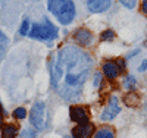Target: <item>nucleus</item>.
<instances>
[{
	"instance_id": "nucleus-2",
	"label": "nucleus",
	"mask_w": 147,
	"mask_h": 138,
	"mask_svg": "<svg viewBox=\"0 0 147 138\" xmlns=\"http://www.w3.org/2000/svg\"><path fill=\"white\" fill-rule=\"evenodd\" d=\"M47 6L62 25H69L75 18V5L72 0H49Z\"/></svg>"
},
{
	"instance_id": "nucleus-18",
	"label": "nucleus",
	"mask_w": 147,
	"mask_h": 138,
	"mask_svg": "<svg viewBox=\"0 0 147 138\" xmlns=\"http://www.w3.org/2000/svg\"><path fill=\"white\" fill-rule=\"evenodd\" d=\"M30 32V19H24L22 25H21V30H19V34L21 35H27Z\"/></svg>"
},
{
	"instance_id": "nucleus-14",
	"label": "nucleus",
	"mask_w": 147,
	"mask_h": 138,
	"mask_svg": "<svg viewBox=\"0 0 147 138\" xmlns=\"http://www.w3.org/2000/svg\"><path fill=\"white\" fill-rule=\"evenodd\" d=\"M7 44H9V40H7V37L0 31V59L3 57L5 52H6V48H7Z\"/></svg>"
},
{
	"instance_id": "nucleus-26",
	"label": "nucleus",
	"mask_w": 147,
	"mask_h": 138,
	"mask_svg": "<svg viewBox=\"0 0 147 138\" xmlns=\"http://www.w3.org/2000/svg\"><path fill=\"white\" fill-rule=\"evenodd\" d=\"M146 46H147V40H146Z\"/></svg>"
},
{
	"instance_id": "nucleus-7",
	"label": "nucleus",
	"mask_w": 147,
	"mask_h": 138,
	"mask_svg": "<svg viewBox=\"0 0 147 138\" xmlns=\"http://www.w3.org/2000/svg\"><path fill=\"white\" fill-rule=\"evenodd\" d=\"M69 115L71 119L77 123H84V122H88V109L84 107V106H71L69 109Z\"/></svg>"
},
{
	"instance_id": "nucleus-20",
	"label": "nucleus",
	"mask_w": 147,
	"mask_h": 138,
	"mask_svg": "<svg viewBox=\"0 0 147 138\" xmlns=\"http://www.w3.org/2000/svg\"><path fill=\"white\" fill-rule=\"evenodd\" d=\"M102 81H103V77L100 72H96L94 73V87L96 88H102Z\"/></svg>"
},
{
	"instance_id": "nucleus-19",
	"label": "nucleus",
	"mask_w": 147,
	"mask_h": 138,
	"mask_svg": "<svg viewBox=\"0 0 147 138\" xmlns=\"http://www.w3.org/2000/svg\"><path fill=\"white\" fill-rule=\"evenodd\" d=\"M35 131L31 129V128H27V129H24L21 132V138H35Z\"/></svg>"
},
{
	"instance_id": "nucleus-12",
	"label": "nucleus",
	"mask_w": 147,
	"mask_h": 138,
	"mask_svg": "<svg viewBox=\"0 0 147 138\" xmlns=\"http://www.w3.org/2000/svg\"><path fill=\"white\" fill-rule=\"evenodd\" d=\"M18 135V127L13 123H7L3 125L2 129V138H15Z\"/></svg>"
},
{
	"instance_id": "nucleus-16",
	"label": "nucleus",
	"mask_w": 147,
	"mask_h": 138,
	"mask_svg": "<svg viewBox=\"0 0 147 138\" xmlns=\"http://www.w3.org/2000/svg\"><path fill=\"white\" fill-rule=\"evenodd\" d=\"M124 87L127 90H134V87H136V78H134V75H128L124 79Z\"/></svg>"
},
{
	"instance_id": "nucleus-4",
	"label": "nucleus",
	"mask_w": 147,
	"mask_h": 138,
	"mask_svg": "<svg viewBox=\"0 0 147 138\" xmlns=\"http://www.w3.org/2000/svg\"><path fill=\"white\" fill-rule=\"evenodd\" d=\"M30 122L38 131H41L47 127V112H46V106L43 102L34 103V106L30 112Z\"/></svg>"
},
{
	"instance_id": "nucleus-24",
	"label": "nucleus",
	"mask_w": 147,
	"mask_h": 138,
	"mask_svg": "<svg viewBox=\"0 0 147 138\" xmlns=\"http://www.w3.org/2000/svg\"><path fill=\"white\" fill-rule=\"evenodd\" d=\"M3 113H5V110L2 109V106H0V128H2V125H3V116H5Z\"/></svg>"
},
{
	"instance_id": "nucleus-8",
	"label": "nucleus",
	"mask_w": 147,
	"mask_h": 138,
	"mask_svg": "<svg viewBox=\"0 0 147 138\" xmlns=\"http://www.w3.org/2000/svg\"><path fill=\"white\" fill-rule=\"evenodd\" d=\"M112 5V0H87V6L93 13H102Z\"/></svg>"
},
{
	"instance_id": "nucleus-21",
	"label": "nucleus",
	"mask_w": 147,
	"mask_h": 138,
	"mask_svg": "<svg viewBox=\"0 0 147 138\" xmlns=\"http://www.w3.org/2000/svg\"><path fill=\"white\" fill-rule=\"evenodd\" d=\"M119 2L124 5L125 7H128V9H134L136 5H137V0H119Z\"/></svg>"
},
{
	"instance_id": "nucleus-23",
	"label": "nucleus",
	"mask_w": 147,
	"mask_h": 138,
	"mask_svg": "<svg viewBox=\"0 0 147 138\" xmlns=\"http://www.w3.org/2000/svg\"><path fill=\"white\" fill-rule=\"evenodd\" d=\"M146 69H147V60H143L141 65H140V68H138V71H140V72H144Z\"/></svg>"
},
{
	"instance_id": "nucleus-9",
	"label": "nucleus",
	"mask_w": 147,
	"mask_h": 138,
	"mask_svg": "<svg viewBox=\"0 0 147 138\" xmlns=\"http://www.w3.org/2000/svg\"><path fill=\"white\" fill-rule=\"evenodd\" d=\"M102 71H103V75L107 78V79H116L118 75H119V68L116 65V62H105L103 66H102Z\"/></svg>"
},
{
	"instance_id": "nucleus-3",
	"label": "nucleus",
	"mask_w": 147,
	"mask_h": 138,
	"mask_svg": "<svg viewBox=\"0 0 147 138\" xmlns=\"http://www.w3.org/2000/svg\"><path fill=\"white\" fill-rule=\"evenodd\" d=\"M28 34H30V37H32L35 40L50 41V40H55L57 37V28L49 19L44 18L41 24H34Z\"/></svg>"
},
{
	"instance_id": "nucleus-11",
	"label": "nucleus",
	"mask_w": 147,
	"mask_h": 138,
	"mask_svg": "<svg viewBox=\"0 0 147 138\" xmlns=\"http://www.w3.org/2000/svg\"><path fill=\"white\" fill-rule=\"evenodd\" d=\"M93 138H115V131L110 127H102L94 132Z\"/></svg>"
},
{
	"instance_id": "nucleus-6",
	"label": "nucleus",
	"mask_w": 147,
	"mask_h": 138,
	"mask_svg": "<svg viewBox=\"0 0 147 138\" xmlns=\"http://www.w3.org/2000/svg\"><path fill=\"white\" fill-rule=\"evenodd\" d=\"M94 125L90 122L78 123L75 128L72 129V138H93L94 135Z\"/></svg>"
},
{
	"instance_id": "nucleus-25",
	"label": "nucleus",
	"mask_w": 147,
	"mask_h": 138,
	"mask_svg": "<svg viewBox=\"0 0 147 138\" xmlns=\"http://www.w3.org/2000/svg\"><path fill=\"white\" fill-rule=\"evenodd\" d=\"M141 10L144 12V13H147V0H143V3H141Z\"/></svg>"
},
{
	"instance_id": "nucleus-27",
	"label": "nucleus",
	"mask_w": 147,
	"mask_h": 138,
	"mask_svg": "<svg viewBox=\"0 0 147 138\" xmlns=\"http://www.w3.org/2000/svg\"><path fill=\"white\" fill-rule=\"evenodd\" d=\"M66 138H72V137H66Z\"/></svg>"
},
{
	"instance_id": "nucleus-15",
	"label": "nucleus",
	"mask_w": 147,
	"mask_h": 138,
	"mask_svg": "<svg viewBox=\"0 0 147 138\" xmlns=\"http://www.w3.org/2000/svg\"><path fill=\"white\" fill-rule=\"evenodd\" d=\"M12 116H13L15 119L22 120V119H25V118H27V110L24 109V107H16V109L13 110V113H12Z\"/></svg>"
},
{
	"instance_id": "nucleus-22",
	"label": "nucleus",
	"mask_w": 147,
	"mask_h": 138,
	"mask_svg": "<svg viewBox=\"0 0 147 138\" xmlns=\"http://www.w3.org/2000/svg\"><path fill=\"white\" fill-rule=\"evenodd\" d=\"M116 65L119 68V72H124L125 71V60L124 59H118L116 60Z\"/></svg>"
},
{
	"instance_id": "nucleus-1",
	"label": "nucleus",
	"mask_w": 147,
	"mask_h": 138,
	"mask_svg": "<svg viewBox=\"0 0 147 138\" xmlns=\"http://www.w3.org/2000/svg\"><path fill=\"white\" fill-rule=\"evenodd\" d=\"M93 69V59L84 50L68 46L57 52L56 59H50L52 87L66 102H77L81 97L82 87Z\"/></svg>"
},
{
	"instance_id": "nucleus-10",
	"label": "nucleus",
	"mask_w": 147,
	"mask_h": 138,
	"mask_svg": "<svg viewBox=\"0 0 147 138\" xmlns=\"http://www.w3.org/2000/svg\"><path fill=\"white\" fill-rule=\"evenodd\" d=\"M74 40L80 46H88L93 41V34L87 30H77L75 34H74Z\"/></svg>"
},
{
	"instance_id": "nucleus-17",
	"label": "nucleus",
	"mask_w": 147,
	"mask_h": 138,
	"mask_svg": "<svg viewBox=\"0 0 147 138\" xmlns=\"http://www.w3.org/2000/svg\"><path fill=\"white\" fill-rule=\"evenodd\" d=\"M115 40V32L112 30H106L102 32V41H113Z\"/></svg>"
},
{
	"instance_id": "nucleus-13",
	"label": "nucleus",
	"mask_w": 147,
	"mask_h": 138,
	"mask_svg": "<svg viewBox=\"0 0 147 138\" xmlns=\"http://www.w3.org/2000/svg\"><path fill=\"white\" fill-rule=\"evenodd\" d=\"M124 102H125L128 106H132V104H137V103L140 102V98H138V96L134 93V91H129V93L124 97Z\"/></svg>"
},
{
	"instance_id": "nucleus-5",
	"label": "nucleus",
	"mask_w": 147,
	"mask_h": 138,
	"mask_svg": "<svg viewBox=\"0 0 147 138\" xmlns=\"http://www.w3.org/2000/svg\"><path fill=\"white\" fill-rule=\"evenodd\" d=\"M121 112V104H119V98L118 97H110V100L107 102L106 107L103 109L102 115H100V119L103 122H109V120H113Z\"/></svg>"
}]
</instances>
